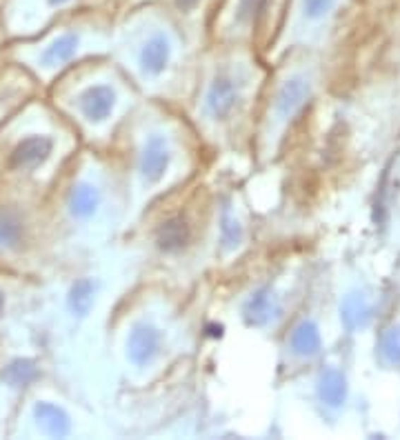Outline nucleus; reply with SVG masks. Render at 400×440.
Returning a JSON list of instances; mask_svg holds the SVG:
<instances>
[{"mask_svg":"<svg viewBox=\"0 0 400 440\" xmlns=\"http://www.w3.org/2000/svg\"><path fill=\"white\" fill-rule=\"evenodd\" d=\"M322 385H325L322 387V396H325L331 405H341V400L345 398V381L343 378L338 376L336 371H331Z\"/></svg>","mask_w":400,"mask_h":440,"instance_id":"5","label":"nucleus"},{"mask_svg":"<svg viewBox=\"0 0 400 440\" xmlns=\"http://www.w3.org/2000/svg\"><path fill=\"white\" fill-rule=\"evenodd\" d=\"M7 314V292H5V287L0 285V321L5 318Z\"/></svg>","mask_w":400,"mask_h":440,"instance_id":"8","label":"nucleus"},{"mask_svg":"<svg viewBox=\"0 0 400 440\" xmlns=\"http://www.w3.org/2000/svg\"><path fill=\"white\" fill-rule=\"evenodd\" d=\"M331 5V0H307V7H310V13L312 16H320V13H325Z\"/></svg>","mask_w":400,"mask_h":440,"instance_id":"7","label":"nucleus"},{"mask_svg":"<svg viewBox=\"0 0 400 440\" xmlns=\"http://www.w3.org/2000/svg\"><path fill=\"white\" fill-rule=\"evenodd\" d=\"M382 352H384V356L389 358V362L400 365V329H394L389 336L384 338Z\"/></svg>","mask_w":400,"mask_h":440,"instance_id":"6","label":"nucleus"},{"mask_svg":"<svg viewBox=\"0 0 400 440\" xmlns=\"http://www.w3.org/2000/svg\"><path fill=\"white\" fill-rule=\"evenodd\" d=\"M56 240L47 194L0 183V269L29 276Z\"/></svg>","mask_w":400,"mask_h":440,"instance_id":"2","label":"nucleus"},{"mask_svg":"<svg viewBox=\"0 0 400 440\" xmlns=\"http://www.w3.org/2000/svg\"><path fill=\"white\" fill-rule=\"evenodd\" d=\"M69 133L60 116L42 102L29 100L0 127V183L49 194L65 172Z\"/></svg>","mask_w":400,"mask_h":440,"instance_id":"1","label":"nucleus"},{"mask_svg":"<svg viewBox=\"0 0 400 440\" xmlns=\"http://www.w3.org/2000/svg\"><path fill=\"white\" fill-rule=\"evenodd\" d=\"M34 422L40 434L45 436H67L69 434V418L58 405L49 400H38L32 409Z\"/></svg>","mask_w":400,"mask_h":440,"instance_id":"4","label":"nucleus"},{"mask_svg":"<svg viewBox=\"0 0 400 440\" xmlns=\"http://www.w3.org/2000/svg\"><path fill=\"white\" fill-rule=\"evenodd\" d=\"M42 85L18 63L5 60L0 67V127L11 116H16L29 100L38 98V89Z\"/></svg>","mask_w":400,"mask_h":440,"instance_id":"3","label":"nucleus"},{"mask_svg":"<svg viewBox=\"0 0 400 440\" xmlns=\"http://www.w3.org/2000/svg\"><path fill=\"white\" fill-rule=\"evenodd\" d=\"M0 67H3V65H0Z\"/></svg>","mask_w":400,"mask_h":440,"instance_id":"9","label":"nucleus"}]
</instances>
